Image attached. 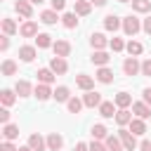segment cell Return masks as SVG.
I'll return each instance as SVG.
<instances>
[{"label":"cell","mask_w":151,"mask_h":151,"mask_svg":"<svg viewBox=\"0 0 151 151\" xmlns=\"http://www.w3.org/2000/svg\"><path fill=\"white\" fill-rule=\"evenodd\" d=\"M132 113H134L137 118H142V120H144V118H149V116H151V106H149V104H144V101H134V104H132Z\"/></svg>","instance_id":"10"},{"label":"cell","mask_w":151,"mask_h":151,"mask_svg":"<svg viewBox=\"0 0 151 151\" xmlns=\"http://www.w3.org/2000/svg\"><path fill=\"white\" fill-rule=\"evenodd\" d=\"M113 104H116L118 109H127V106L132 104V97H130L127 92H118V94L113 97Z\"/></svg>","instance_id":"24"},{"label":"cell","mask_w":151,"mask_h":151,"mask_svg":"<svg viewBox=\"0 0 151 151\" xmlns=\"http://www.w3.org/2000/svg\"><path fill=\"white\" fill-rule=\"evenodd\" d=\"M118 2H132V0H118Z\"/></svg>","instance_id":"53"},{"label":"cell","mask_w":151,"mask_h":151,"mask_svg":"<svg viewBox=\"0 0 151 151\" xmlns=\"http://www.w3.org/2000/svg\"><path fill=\"white\" fill-rule=\"evenodd\" d=\"M118 137H120V142H123L125 151H134V149H137V137H134L130 130H120V132H118Z\"/></svg>","instance_id":"3"},{"label":"cell","mask_w":151,"mask_h":151,"mask_svg":"<svg viewBox=\"0 0 151 151\" xmlns=\"http://www.w3.org/2000/svg\"><path fill=\"white\" fill-rule=\"evenodd\" d=\"M116 123H118L120 127H125V125H130V123H132V113H130L127 109H120V111L116 113Z\"/></svg>","instance_id":"26"},{"label":"cell","mask_w":151,"mask_h":151,"mask_svg":"<svg viewBox=\"0 0 151 151\" xmlns=\"http://www.w3.org/2000/svg\"><path fill=\"white\" fill-rule=\"evenodd\" d=\"M28 2H31V5H42L45 0H28Z\"/></svg>","instance_id":"51"},{"label":"cell","mask_w":151,"mask_h":151,"mask_svg":"<svg viewBox=\"0 0 151 151\" xmlns=\"http://www.w3.org/2000/svg\"><path fill=\"white\" fill-rule=\"evenodd\" d=\"M142 31H144V33H149V35H151V17H146V19H144V21H142Z\"/></svg>","instance_id":"44"},{"label":"cell","mask_w":151,"mask_h":151,"mask_svg":"<svg viewBox=\"0 0 151 151\" xmlns=\"http://www.w3.org/2000/svg\"><path fill=\"white\" fill-rule=\"evenodd\" d=\"M125 50H127V54H130V57H139V54L144 52L142 42H137V40H130V42L125 45Z\"/></svg>","instance_id":"32"},{"label":"cell","mask_w":151,"mask_h":151,"mask_svg":"<svg viewBox=\"0 0 151 151\" xmlns=\"http://www.w3.org/2000/svg\"><path fill=\"white\" fill-rule=\"evenodd\" d=\"M92 9V2L90 0H76V14L78 17H87Z\"/></svg>","instance_id":"25"},{"label":"cell","mask_w":151,"mask_h":151,"mask_svg":"<svg viewBox=\"0 0 151 151\" xmlns=\"http://www.w3.org/2000/svg\"><path fill=\"white\" fill-rule=\"evenodd\" d=\"M19 151H33L31 146H19Z\"/></svg>","instance_id":"52"},{"label":"cell","mask_w":151,"mask_h":151,"mask_svg":"<svg viewBox=\"0 0 151 151\" xmlns=\"http://www.w3.org/2000/svg\"><path fill=\"white\" fill-rule=\"evenodd\" d=\"M142 73H144V76H151V59L142 61Z\"/></svg>","instance_id":"43"},{"label":"cell","mask_w":151,"mask_h":151,"mask_svg":"<svg viewBox=\"0 0 151 151\" xmlns=\"http://www.w3.org/2000/svg\"><path fill=\"white\" fill-rule=\"evenodd\" d=\"M130 132H132L134 137L144 134V132H146V125H144V120H142V118H132V123H130Z\"/></svg>","instance_id":"27"},{"label":"cell","mask_w":151,"mask_h":151,"mask_svg":"<svg viewBox=\"0 0 151 151\" xmlns=\"http://www.w3.org/2000/svg\"><path fill=\"white\" fill-rule=\"evenodd\" d=\"M2 137H5V142H14V139L19 137V127H17V125H12V123L2 125Z\"/></svg>","instance_id":"21"},{"label":"cell","mask_w":151,"mask_h":151,"mask_svg":"<svg viewBox=\"0 0 151 151\" xmlns=\"http://www.w3.org/2000/svg\"><path fill=\"white\" fill-rule=\"evenodd\" d=\"M116 104L113 101H101V106H99V116H104V118H116Z\"/></svg>","instance_id":"20"},{"label":"cell","mask_w":151,"mask_h":151,"mask_svg":"<svg viewBox=\"0 0 151 151\" xmlns=\"http://www.w3.org/2000/svg\"><path fill=\"white\" fill-rule=\"evenodd\" d=\"M14 9H17L24 19H31V17H33V7H31L28 0H17V2H14Z\"/></svg>","instance_id":"8"},{"label":"cell","mask_w":151,"mask_h":151,"mask_svg":"<svg viewBox=\"0 0 151 151\" xmlns=\"http://www.w3.org/2000/svg\"><path fill=\"white\" fill-rule=\"evenodd\" d=\"M54 99H57V101H68V99H71V90H68L66 85H59V87L54 90Z\"/></svg>","instance_id":"33"},{"label":"cell","mask_w":151,"mask_h":151,"mask_svg":"<svg viewBox=\"0 0 151 151\" xmlns=\"http://www.w3.org/2000/svg\"><path fill=\"white\" fill-rule=\"evenodd\" d=\"M50 68H52L57 76H64V73L68 71V64H66V59H64V57H52V61H50Z\"/></svg>","instance_id":"6"},{"label":"cell","mask_w":151,"mask_h":151,"mask_svg":"<svg viewBox=\"0 0 151 151\" xmlns=\"http://www.w3.org/2000/svg\"><path fill=\"white\" fill-rule=\"evenodd\" d=\"M35 45H38L40 50H45V47H52L54 42H52V35H50V33H38V35H35Z\"/></svg>","instance_id":"28"},{"label":"cell","mask_w":151,"mask_h":151,"mask_svg":"<svg viewBox=\"0 0 151 151\" xmlns=\"http://www.w3.org/2000/svg\"><path fill=\"white\" fill-rule=\"evenodd\" d=\"M0 123H2V125H7V123H9V109H7V106H2V109H0Z\"/></svg>","instance_id":"40"},{"label":"cell","mask_w":151,"mask_h":151,"mask_svg":"<svg viewBox=\"0 0 151 151\" xmlns=\"http://www.w3.org/2000/svg\"><path fill=\"white\" fill-rule=\"evenodd\" d=\"M123 73H125V76H137V73H142V64L137 61V57H127V59L123 61Z\"/></svg>","instance_id":"2"},{"label":"cell","mask_w":151,"mask_h":151,"mask_svg":"<svg viewBox=\"0 0 151 151\" xmlns=\"http://www.w3.org/2000/svg\"><path fill=\"white\" fill-rule=\"evenodd\" d=\"M109 47H111L113 52H123V50H125V42H123L120 38H111V42H109Z\"/></svg>","instance_id":"39"},{"label":"cell","mask_w":151,"mask_h":151,"mask_svg":"<svg viewBox=\"0 0 151 151\" xmlns=\"http://www.w3.org/2000/svg\"><path fill=\"white\" fill-rule=\"evenodd\" d=\"M57 19H59V17H57V12H54V9H45V12L40 14V21H42V24H47V26L57 24Z\"/></svg>","instance_id":"34"},{"label":"cell","mask_w":151,"mask_h":151,"mask_svg":"<svg viewBox=\"0 0 151 151\" xmlns=\"http://www.w3.org/2000/svg\"><path fill=\"white\" fill-rule=\"evenodd\" d=\"M14 73H17V61L5 59L2 61V76H14Z\"/></svg>","instance_id":"38"},{"label":"cell","mask_w":151,"mask_h":151,"mask_svg":"<svg viewBox=\"0 0 151 151\" xmlns=\"http://www.w3.org/2000/svg\"><path fill=\"white\" fill-rule=\"evenodd\" d=\"M123 31H125V35H137V33L142 31V21H139L134 14H130V17L123 19Z\"/></svg>","instance_id":"1"},{"label":"cell","mask_w":151,"mask_h":151,"mask_svg":"<svg viewBox=\"0 0 151 151\" xmlns=\"http://www.w3.org/2000/svg\"><path fill=\"white\" fill-rule=\"evenodd\" d=\"M28 146H31L33 151H42V149H47V139H42L40 134L33 132V134L28 137Z\"/></svg>","instance_id":"18"},{"label":"cell","mask_w":151,"mask_h":151,"mask_svg":"<svg viewBox=\"0 0 151 151\" xmlns=\"http://www.w3.org/2000/svg\"><path fill=\"white\" fill-rule=\"evenodd\" d=\"M19 59L26 61V64L33 61V59H35V47H33V45H24V47H19Z\"/></svg>","instance_id":"19"},{"label":"cell","mask_w":151,"mask_h":151,"mask_svg":"<svg viewBox=\"0 0 151 151\" xmlns=\"http://www.w3.org/2000/svg\"><path fill=\"white\" fill-rule=\"evenodd\" d=\"M66 106H68V113H80V109H83L85 104H83V99H78V97H71V99L66 101Z\"/></svg>","instance_id":"36"},{"label":"cell","mask_w":151,"mask_h":151,"mask_svg":"<svg viewBox=\"0 0 151 151\" xmlns=\"http://www.w3.org/2000/svg\"><path fill=\"white\" fill-rule=\"evenodd\" d=\"M50 2H52V9H54V12H61V9L66 7V0H50Z\"/></svg>","instance_id":"42"},{"label":"cell","mask_w":151,"mask_h":151,"mask_svg":"<svg viewBox=\"0 0 151 151\" xmlns=\"http://www.w3.org/2000/svg\"><path fill=\"white\" fill-rule=\"evenodd\" d=\"M90 151H109V149H106V144H101V142L92 139V144H90Z\"/></svg>","instance_id":"41"},{"label":"cell","mask_w":151,"mask_h":151,"mask_svg":"<svg viewBox=\"0 0 151 151\" xmlns=\"http://www.w3.org/2000/svg\"><path fill=\"white\" fill-rule=\"evenodd\" d=\"M19 33H21L24 38H33V35H38V24L28 19V21H24V24H21V28H19Z\"/></svg>","instance_id":"12"},{"label":"cell","mask_w":151,"mask_h":151,"mask_svg":"<svg viewBox=\"0 0 151 151\" xmlns=\"http://www.w3.org/2000/svg\"><path fill=\"white\" fill-rule=\"evenodd\" d=\"M83 104H85L87 109H94V106L99 109V106H101V94H99V92H94V90H90V92H85V94H83Z\"/></svg>","instance_id":"4"},{"label":"cell","mask_w":151,"mask_h":151,"mask_svg":"<svg viewBox=\"0 0 151 151\" xmlns=\"http://www.w3.org/2000/svg\"><path fill=\"white\" fill-rule=\"evenodd\" d=\"M90 2H92L94 7H104V5H106V0H90Z\"/></svg>","instance_id":"50"},{"label":"cell","mask_w":151,"mask_h":151,"mask_svg":"<svg viewBox=\"0 0 151 151\" xmlns=\"http://www.w3.org/2000/svg\"><path fill=\"white\" fill-rule=\"evenodd\" d=\"M33 94L38 97V101H47L50 97H54V92L50 90V85H42V83H38V85H35V90H33Z\"/></svg>","instance_id":"9"},{"label":"cell","mask_w":151,"mask_h":151,"mask_svg":"<svg viewBox=\"0 0 151 151\" xmlns=\"http://www.w3.org/2000/svg\"><path fill=\"white\" fill-rule=\"evenodd\" d=\"M35 76H38V83H42V85H52L57 73H54L52 68H38V73H35Z\"/></svg>","instance_id":"14"},{"label":"cell","mask_w":151,"mask_h":151,"mask_svg":"<svg viewBox=\"0 0 151 151\" xmlns=\"http://www.w3.org/2000/svg\"><path fill=\"white\" fill-rule=\"evenodd\" d=\"M14 92H17L19 97H28V94L33 92V87H31V83H28V80H17V85H14Z\"/></svg>","instance_id":"23"},{"label":"cell","mask_w":151,"mask_h":151,"mask_svg":"<svg viewBox=\"0 0 151 151\" xmlns=\"http://www.w3.org/2000/svg\"><path fill=\"white\" fill-rule=\"evenodd\" d=\"M7 47H9V35H2V38H0V50L7 52Z\"/></svg>","instance_id":"45"},{"label":"cell","mask_w":151,"mask_h":151,"mask_svg":"<svg viewBox=\"0 0 151 151\" xmlns=\"http://www.w3.org/2000/svg\"><path fill=\"white\" fill-rule=\"evenodd\" d=\"M76 85H78L80 90L90 92V90L94 87V78H92V76H87V73H78V76H76Z\"/></svg>","instance_id":"7"},{"label":"cell","mask_w":151,"mask_h":151,"mask_svg":"<svg viewBox=\"0 0 151 151\" xmlns=\"http://www.w3.org/2000/svg\"><path fill=\"white\" fill-rule=\"evenodd\" d=\"M52 50H54V57H68L71 54V42L68 40H57L54 45H52Z\"/></svg>","instance_id":"5"},{"label":"cell","mask_w":151,"mask_h":151,"mask_svg":"<svg viewBox=\"0 0 151 151\" xmlns=\"http://www.w3.org/2000/svg\"><path fill=\"white\" fill-rule=\"evenodd\" d=\"M109 137V130L101 125V123H97V125H92V139H97V142H101V139H106Z\"/></svg>","instance_id":"30"},{"label":"cell","mask_w":151,"mask_h":151,"mask_svg":"<svg viewBox=\"0 0 151 151\" xmlns=\"http://www.w3.org/2000/svg\"><path fill=\"white\" fill-rule=\"evenodd\" d=\"M120 26H123V21H120V19H118L116 14H109V17H104V28H106V31L116 33V31H118Z\"/></svg>","instance_id":"15"},{"label":"cell","mask_w":151,"mask_h":151,"mask_svg":"<svg viewBox=\"0 0 151 151\" xmlns=\"http://www.w3.org/2000/svg\"><path fill=\"white\" fill-rule=\"evenodd\" d=\"M101 85H109V83H113V71L109 68V66H101L99 71H97V76H94Z\"/></svg>","instance_id":"17"},{"label":"cell","mask_w":151,"mask_h":151,"mask_svg":"<svg viewBox=\"0 0 151 151\" xmlns=\"http://www.w3.org/2000/svg\"><path fill=\"white\" fill-rule=\"evenodd\" d=\"M61 146H64V137L59 132H50L47 134V149L50 151H59Z\"/></svg>","instance_id":"11"},{"label":"cell","mask_w":151,"mask_h":151,"mask_svg":"<svg viewBox=\"0 0 151 151\" xmlns=\"http://www.w3.org/2000/svg\"><path fill=\"white\" fill-rule=\"evenodd\" d=\"M0 151H19L12 142H2V146H0Z\"/></svg>","instance_id":"46"},{"label":"cell","mask_w":151,"mask_h":151,"mask_svg":"<svg viewBox=\"0 0 151 151\" xmlns=\"http://www.w3.org/2000/svg\"><path fill=\"white\" fill-rule=\"evenodd\" d=\"M104 144H106V149H109V151H125V146H123L120 137H113V134H109V137L104 139Z\"/></svg>","instance_id":"22"},{"label":"cell","mask_w":151,"mask_h":151,"mask_svg":"<svg viewBox=\"0 0 151 151\" xmlns=\"http://www.w3.org/2000/svg\"><path fill=\"white\" fill-rule=\"evenodd\" d=\"M17 31H19V28H17L14 19H7V17H5V19H2V33H5V35H14Z\"/></svg>","instance_id":"35"},{"label":"cell","mask_w":151,"mask_h":151,"mask_svg":"<svg viewBox=\"0 0 151 151\" xmlns=\"http://www.w3.org/2000/svg\"><path fill=\"white\" fill-rule=\"evenodd\" d=\"M139 149H142V151H151V142H149V139H144V142L139 144Z\"/></svg>","instance_id":"49"},{"label":"cell","mask_w":151,"mask_h":151,"mask_svg":"<svg viewBox=\"0 0 151 151\" xmlns=\"http://www.w3.org/2000/svg\"><path fill=\"white\" fill-rule=\"evenodd\" d=\"M142 97H144V104H149V106H151V87H144Z\"/></svg>","instance_id":"47"},{"label":"cell","mask_w":151,"mask_h":151,"mask_svg":"<svg viewBox=\"0 0 151 151\" xmlns=\"http://www.w3.org/2000/svg\"><path fill=\"white\" fill-rule=\"evenodd\" d=\"M109 59H111V57H109V52H104V50H94V52H92V64H94V66H99V68H101V66H106V64H109Z\"/></svg>","instance_id":"16"},{"label":"cell","mask_w":151,"mask_h":151,"mask_svg":"<svg viewBox=\"0 0 151 151\" xmlns=\"http://www.w3.org/2000/svg\"><path fill=\"white\" fill-rule=\"evenodd\" d=\"M61 24H64L66 28H76V26H78V14H76V12H66V14L61 17Z\"/></svg>","instance_id":"31"},{"label":"cell","mask_w":151,"mask_h":151,"mask_svg":"<svg viewBox=\"0 0 151 151\" xmlns=\"http://www.w3.org/2000/svg\"><path fill=\"white\" fill-rule=\"evenodd\" d=\"M0 101H2V106H12L17 101V92L14 90H2L0 92Z\"/></svg>","instance_id":"29"},{"label":"cell","mask_w":151,"mask_h":151,"mask_svg":"<svg viewBox=\"0 0 151 151\" xmlns=\"http://www.w3.org/2000/svg\"><path fill=\"white\" fill-rule=\"evenodd\" d=\"M132 9L139 12V14H146V12L151 9V2H149V0H132Z\"/></svg>","instance_id":"37"},{"label":"cell","mask_w":151,"mask_h":151,"mask_svg":"<svg viewBox=\"0 0 151 151\" xmlns=\"http://www.w3.org/2000/svg\"><path fill=\"white\" fill-rule=\"evenodd\" d=\"M109 42H111V40H106L104 33H92V35H90V45H92V50H104Z\"/></svg>","instance_id":"13"},{"label":"cell","mask_w":151,"mask_h":151,"mask_svg":"<svg viewBox=\"0 0 151 151\" xmlns=\"http://www.w3.org/2000/svg\"><path fill=\"white\" fill-rule=\"evenodd\" d=\"M73 151H90V144H83V142H80V144L73 146Z\"/></svg>","instance_id":"48"}]
</instances>
